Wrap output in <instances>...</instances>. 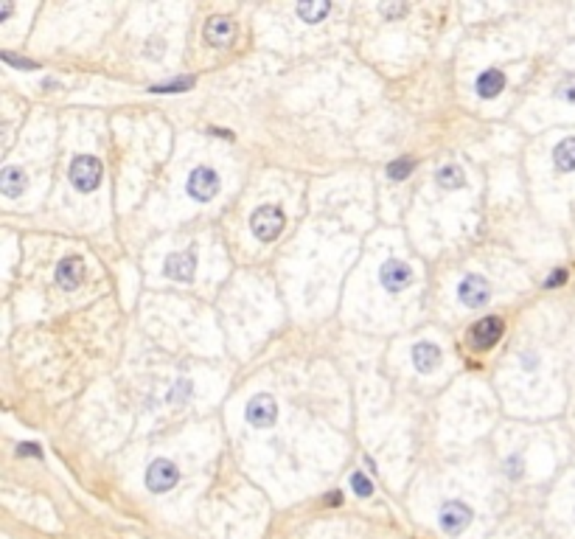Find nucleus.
<instances>
[{
	"label": "nucleus",
	"instance_id": "25",
	"mask_svg": "<svg viewBox=\"0 0 575 539\" xmlns=\"http://www.w3.org/2000/svg\"><path fill=\"white\" fill-rule=\"evenodd\" d=\"M559 98H564V101L575 104V76H567L562 84H559Z\"/></svg>",
	"mask_w": 575,
	"mask_h": 539
},
{
	"label": "nucleus",
	"instance_id": "16",
	"mask_svg": "<svg viewBox=\"0 0 575 539\" xmlns=\"http://www.w3.org/2000/svg\"><path fill=\"white\" fill-rule=\"evenodd\" d=\"M553 163L559 171H575V138H564L553 149Z\"/></svg>",
	"mask_w": 575,
	"mask_h": 539
},
{
	"label": "nucleus",
	"instance_id": "13",
	"mask_svg": "<svg viewBox=\"0 0 575 539\" xmlns=\"http://www.w3.org/2000/svg\"><path fill=\"white\" fill-rule=\"evenodd\" d=\"M440 363V348L435 343H416L413 346V365L421 371V374H432Z\"/></svg>",
	"mask_w": 575,
	"mask_h": 539
},
{
	"label": "nucleus",
	"instance_id": "10",
	"mask_svg": "<svg viewBox=\"0 0 575 539\" xmlns=\"http://www.w3.org/2000/svg\"><path fill=\"white\" fill-rule=\"evenodd\" d=\"M503 337V320L500 317H483L469 329V346L477 351H489Z\"/></svg>",
	"mask_w": 575,
	"mask_h": 539
},
{
	"label": "nucleus",
	"instance_id": "20",
	"mask_svg": "<svg viewBox=\"0 0 575 539\" xmlns=\"http://www.w3.org/2000/svg\"><path fill=\"white\" fill-rule=\"evenodd\" d=\"M194 76H183V79H171V81H163V84H152L149 90L152 93H186L194 87Z\"/></svg>",
	"mask_w": 575,
	"mask_h": 539
},
{
	"label": "nucleus",
	"instance_id": "29",
	"mask_svg": "<svg viewBox=\"0 0 575 539\" xmlns=\"http://www.w3.org/2000/svg\"><path fill=\"white\" fill-rule=\"evenodd\" d=\"M326 503H329V506H340V503H343V494H340V492H329Z\"/></svg>",
	"mask_w": 575,
	"mask_h": 539
},
{
	"label": "nucleus",
	"instance_id": "24",
	"mask_svg": "<svg viewBox=\"0 0 575 539\" xmlns=\"http://www.w3.org/2000/svg\"><path fill=\"white\" fill-rule=\"evenodd\" d=\"M188 393H191V382H188V380H177V385H174V390H171L169 399H171L174 404H177V402L183 404V402L188 399Z\"/></svg>",
	"mask_w": 575,
	"mask_h": 539
},
{
	"label": "nucleus",
	"instance_id": "26",
	"mask_svg": "<svg viewBox=\"0 0 575 539\" xmlns=\"http://www.w3.org/2000/svg\"><path fill=\"white\" fill-rule=\"evenodd\" d=\"M564 281H567V270H564V267H559V270H553V273H550V278L545 281V287H550V290H553V287H562Z\"/></svg>",
	"mask_w": 575,
	"mask_h": 539
},
{
	"label": "nucleus",
	"instance_id": "6",
	"mask_svg": "<svg viewBox=\"0 0 575 539\" xmlns=\"http://www.w3.org/2000/svg\"><path fill=\"white\" fill-rule=\"evenodd\" d=\"M379 281H382V287H385L390 295H396V293H402L404 287L413 284V270H410V264L402 261V259H387V261L382 264V270H379Z\"/></svg>",
	"mask_w": 575,
	"mask_h": 539
},
{
	"label": "nucleus",
	"instance_id": "2",
	"mask_svg": "<svg viewBox=\"0 0 575 539\" xmlns=\"http://www.w3.org/2000/svg\"><path fill=\"white\" fill-rule=\"evenodd\" d=\"M101 174H104V166L98 157L93 154H79L73 157L71 163V183L76 191H93L98 183H101Z\"/></svg>",
	"mask_w": 575,
	"mask_h": 539
},
{
	"label": "nucleus",
	"instance_id": "7",
	"mask_svg": "<svg viewBox=\"0 0 575 539\" xmlns=\"http://www.w3.org/2000/svg\"><path fill=\"white\" fill-rule=\"evenodd\" d=\"M244 416H247V421H250L253 427L264 430V427H273V424H275V419H278V404H275V399H273L270 393H256V396L247 402Z\"/></svg>",
	"mask_w": 575,
	"mask_h": 539
},
{
	"label": "nucleus",
	"instance_id": "31",
	"mask_svg": "<svg viewBox=\"0 0 575 539\" xmlns=\"http://www.w3.org/2000/svg\"><path fill=\"white\" fill-rule=\"evenodd\" d=\"M522 360H525V363H522L525 368H536V357H533V354H525Z\"/></svg>",
	"mask_w": 575,
	"mask_h": 539
},
{
	"label": "nucleus",
	"instance_id": "30",
	"mask_svg": "<svg viewBox=\"0 0 575 539\" xmlns=\"http://www.w3.org/2000/svg\"><path fill=\"white\" fill-rule=\"evenodd\" d=\"M11 11H14V6H11V3H3V6H0V23H3V20H6Z\"/></svg>",
	"mask_w": 575,
	"mask_h": 539
},
{
	"label": "nucleus",
	"instance_id": "8",
	"mask_svg": "<svg viewBox=\"0 0 575 539\" xmlns=\"http://www.w3.org/2000/svg\"><path fill=\"white\" fill-rule=\"evenodd\" d=\"M457 298H460L463 307H469V309L486 307L489 298H491V284H489L483 276L472 273V276H466V278L460 281V287H457Z\"/></svg>",
	"mask_w": 575,
	"mask_h": 539
},
{
	"label": "nucleus",
	"instance_id": "22",
	"mask_svg": "<svg viewBox=\"0 0 575 539\" xmlns=\"http://www.w3.org/2000/svg\"><path fill=\"white\" fill-rule=\"evenodd\" d=\"M0 57H3V62L14 65L17 71H37V68H40L37 62H31V59H23V57H14V54H8V51H3Z\"/></svg>",
	"mask_w": 575,
	"mask_h": 539
},
{
	"label": "nucleus",
	"instance_id": "27",
	"mask_svg": "<svg viewBox=\"0 0 575 539\" xmlns=\"http://www.w3.org/2000/svg\"><path fill=\"white\" fill-rule=\"evenodd\" d=\"M379 11L387 17H402V14H407V6H379Z\"/></svg>",
	"mask_w": 575,
	"mask_h": 539
},
{
	"label": "nucleus",
	"instance_id": "18",
	"mask_svg": "<svg viewBox=\"0 0 575 539\" xmlns=\"http://www.w3.org/2000/svg\"><path fill=\"white\" fill-rule=\"evenodd\" d=\"M329 11H331L329 3H297V14L303 17V23H320Z\"/></svg>",
	"mask_w": 575,
	"mask_h": 539
},
{
	"label": "nucleus",
	"instance_id": "3",
	"mask_svg": "<svg viewBox=\"0 0 575 539\" xmlns=\"http://www.w3.org/2000/svg\"><path fill=\"white\" fill-rule=\"evenodd\" d=\"M472 517H474V511H472L466 503H460V500H449V503H443L440 511H438V526H440L443 534L457 537V534L466 531V526L472 523Z\"/></svg>",
	"mask_w": 575,
	"mask_h": 539
},
{
	"label": "nucleus",
	"instance_id": "14",
	"mask_svg": "<svg viewBox=\"0 0 575 539\" xmlns=\"http://www.w3.org/2000/svg\"><path fill=\"white\" fill-rule=\"evenodd\" d=\"M25 186H28V177H25L23 169L6 166V169L0 171V191H3L6 197H20V194L25 191Z\"/></svg>",
	"mask_w": 575,
	"mask_h": 539
},
{
	"label": "nucleus",
	"instance_id": "19",
	"mask_svg": "<svg viewBox=\"0 0 575 539\" xmlns=\"http://www.w3.org/2000/svg\"><path fill=\"white\" fill-rule=\"evenodd\" d=\"M413 169H416V160H413V157H399V160L387 163V177L399 183V180H407V177L413 174Z\"/></svg>",
	"mask_w": 575,
	"mask_h": 539
},
{
	"label": "nucleus",
	"instance_id": "4",
	"mask_svg": "<svg viewBox=\"0 0 575 539\" xmlns=\"http://www.w3.org/2000/svg\"><path fill=\"white\" fill-rule=\"evenodd\" d=\"M177 480H180V469L169 458H154L146 469V489L154 492V494H163V492L174 489Z\"/></svg>",
	"mask_w": 575,
	"mask_h": 539
},
{
	"label": "nucleus",
	"instance_id": "28",
	"mask_svg": "<svg viewBox=\"0 0 575 539\" xmlns=\"http://www.w3.org/2000/svg\"><path fill=\"white\" fill-rule=\"evenodd\" d=\"M17 453H20V455H31V458H40V455H42L37 444H20V447H17Z\"/></svg>",
	"mask_w": 575,
	"mask_h": 539
},
{
	"label": "nucleus",
	"instance_id": "12",
	"mask_svg": "<svg viewBox=\"0 0 575 539\" xmlns=\"http://www.w3.org/2000/svg\"><path fill=\"white\" fill-rule=\"evenodd\" d=\"M205 42L208 45H214V48H224L230 40H233V34H236V25H233V20L230 17H211L208 23H205Z\"/></svg>",
	"mask_w": 575,
	"mask_h": 539
},
{
	"label": "nucleus",
	"instance_id": "5",
	"mask_svg": "<svg viewBox=\"0 0 575 539\" xmlns=\"http://www.w3.org/2000/svg\"><path fill=\"white\" fill-rule=\"evenodd\" d=\"M191 200L197 203H211L216 194H219V174H216L211 166H197L191 174H188V183H186Z\"/></svg>",
	"mask_w": 575,
	"mask_h": 539
},
{
	"label": "nucleus",
	"instance_id": "15",
	"mask_svg": "<svg viewBox=\"0 0 575 539\" xmlns=\"http://www.w3.org/2000/svg\"><path fill=\"white\" fill-rule=\"evenodd\" d=\"M477 96L480 98H494V96H500L505 87V74L503 71H497V68H491V71H486V74H480L477 76Z\"/></svg>",
	"mask_w": 575,
	"mask_h": 539
},
{
	"label": "nucleus",
	"instance_id": "9",
	"mask_svg": "<svg viewBox=\"0 0 575 539\" xmlns=\"http://www.w3.org/2000/svg\"><path fill=\"white\" fill-rule=\"evenodd\" d=\"M194 270H197V250L188 247V250H180V253H171L163 264V273L171 278V281H194Z\"/></svg>",
	"mask_w": 575,
	"mask_h": 539
},
{
	"label": "nucleus",
	"instance_id": "17",
	"mask_svg": "<svg viewBox=\"0 0 575 539\" xmlns=\"http://www.w3.org/2000/svg\"><path fill=\"white\" fill-rule=\"evenodd\" d=\"M435 180H438L440 188H460L466 183V174H463V169L457 163H446L443 169H438Z\"/></svg>",
	"mask_w": 575,
	"mask_h": 539
},
{
	"label": "nucleus",
	"instance_id": "11",
	"mask_svg": "<svg viewBox=\"0 0 575 539\" xmlns=\"http://www.w3.org/2000/svg\"><path fill=\"white\" fill-rule=\"evenodd\" d=\"M81 278H84V261L79 256H68L57 264V284L62 290H68V293L76 290L81 284Z\"/></svg>",
	"mask_w": 575,
	"mask_h": 539
},
{
	"label": "nucleus",
	"instance_id": "21",
	"mask_svg": "<svg viewBox=\"0 0 575 539\" xmlns=\"http://www.w3.org/2000/svg\"><path fill=\"white\" fill-rule=\"evenodd\" d=\"M351 489H354L360 497H370V494H373V483L368 480L365 472H354V475H351Z\"/></svg>",
	"mask_w": 575,
	"mask_h": 539
},
{
	"label": "nucleus",
	"instance_id": "32",
	"mask_svg": "<svg viewBox=\"0 0 575 539\" xmlns=\"http://www.w3.org/2000/svg\"><path fill=\"white\" fill-rule=\"evenodd\" d=\"M211 132H214L216 138H233V132H227V130H224V132H222V130H211Z\"/></svg>",
	"mask_w": 575,
	"mask_h": 539
},
{
	"label": "nucleus",
	"instance_id": "1",
	"mask_svg": "<svg viewBox=\"0 0 575 539\" xmlns=\"http://www.w3.org/2000/svg\"><path fill=\"white\" fill-rule=\"evenodd\" d=\"M287 220H284V211L278 205H261L253 211L250 217V231L258 242H273L278 239V233L284 231Z\"/></svg>",
	"mask_w": 575,
	"mask_h": 539
},
{
	"label": "nucleus",
	"instance_id": "23",
	"mask_svg": "<svg viewBox=\"0 0 575 539\" xmlns=\"http://www.w3.org/2000/svg\"><path fill=\"white\" fill-rule=\"evenodd\" d=\"M522 472H525V461H522V455H511V458L505 461V475H508L511 480H519V477H522Z\"/></svg>",
	"mask_w": 575,
	"mask_h": 539
}]
</instances>
